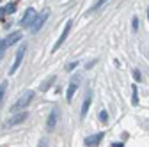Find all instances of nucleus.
Instances as JSON below:
<instances>
[{
	"instance_id": "nucleus-1",
	"label": "nucleus",
	"mask_w": 149,
	"mask_h": 147,
	"mask_svg": "<svg viewBox=\"0 0 149 147\" xmlns=\"http://www.w3.org/2000/svg\"><path fill=\"white\" fill-rule=\"evenodd\" d=\"M32 99H34V90H23V94H20V96H18V99L13 103L11 112H20V110L27 108Z\"/></svg>"
},
{
	"instance_id": "nucleus-2",
	"label": "nucleus",
	"mask_w": 149,
	"mask_h": 147,
	"mask_svg": "<svg viewBox=\"0 0 149 147\" xmlns=\"http://www.w3.org/2000/svg\"><path fill=\"white\" fill-rule=\"evenodd\" d=\"M48 16H50V11H48V9H45V11L39 12V14H36L34 20H32V23H30V32H32V34H37V32H39V30L43 28L45 21L48 20Z\"/></svg>"
},
{
	"instance_id": "nucleus-3",
	"label": "nucleus",
	"mask_w": 149,
	"mask_h": 147,
	"mask_svg": "<svg viewBox=\"0 0 149 147\" xmlns=\"http://www.w3.org/2000/svg\"><path fill=\"white\" fill-rule=\"evenodd\" d=\"M25 53H27V44H22V46H20V50L16 51L14 64H13V66H11V69H9V75H14V73L18 71V67L22 66V60H23V57H25Z\"/></svg>"
},
{
	"instance_id": "nucleus-4",
	"label": "nucleus",
	"mask_w": 149,
	"mask_h": 147,
	"mask_svg": "<svg viewBox=\"0 0 149 147\" xmlns=\"http://www.w3.org/2000/svg\"><path fill=\"white\" fill-rule=\"evenodd\" d=\"M69 30H71V20L69 21H66V27H64V30H62V34H61V37L57 39V43L53 44V48H52V51H57L62 44H64V41H66V37H68V34H69Z\"/></svg>"
},
{
	"instance_id": "nucleus-5",
	"label": "nucleus",
	"mask_w": 149,
	"mask_h": 147,
	"mask_svg": "<svg viewBox=\"0 0 149 147\" xmlns=\"http://www.w3.org/2000/svg\"><path fill=\"white\" fill-rule=\"evenodd\" d=\"M78 82H80V76H78V75L73 76V80H71V83H69V87H68V92H66V99H68V101L73 99L74 92H77V89H78Z\"/></svg>"
},
{
	"instance_id": "nucleus-6",
	"label": "nucleus",
	"mask_w": 149,
	"mask_h": 147,
	"mask_svg": "<svg viewBox=\"0 0 149 147\" xmlns=\"http://www.w3.org/2000/svg\"><path fill=\"white\" fill-rule=\"evenodd\" d=\"M27 115H29L27 112H23V110H20V114H14V115H13V117H11V119H9L7 122H6V124H7L9 128H11V126H18V124H22V122H23V121L27 119Z\"/></svg>"
},
{
	"instance_id": "nucleus-7",
	"label": "nucleus",
	"mask_w": 149,
	"mask_h": 147,
	"mask_svg": "<svg viewBox=\"0 0 149 147\" xmlns=\"http://www.w3.org/2000/svg\"><path fill=\"white\" fill-rule=\"evenodd\" d=\"M34 16H36V11H34L32 7H29V9L25 11L23 18L20 20V25H22V27H30V23H32V20H34Z\"/></svg>"
},
{
	"instance_id": "nucleus-8",
	"label": "nucleus",
	"mask_w": 149,
	"mask_h": 147,
	"mask_svg": "<svg viewBox=\"0 0 149 147\" xmlns=\"http://www.w3.org/2000/svg\"><path fill=\"white\" fill-rule=\"evenodd\" d=\"M101 138H103V133L100 131V133H96V135L87 137V138L84 140V144H85V145H89V147H92V145H98V144L101 142Z\"/></svg>"
},
{
	"instance_id": "nucleus-9",
	"label": "nucleus",
	"mask_w": 149,
	"mask_h": 147,
	"mask_svg": "<svg viewBox=\"0 0 149 147\" xmlns=\"http://www.w3.org/2000/svg\"><path fill=\"white\" fill-rule=\"evenodd\" d=\"M91 101H92V96H91V92L85 96V99H84V105H82V110H80V117H85L87 115V112H89V106H91Z\"/></svg>"
},
{
	"instance_id": "nucleus-10",
	"label": "nucleus",
	"mask_w": 149,
	"mask_h": 147,
	"mask_svg": "<svg viewBox=\"0 0 149 147\" xmlns=\"http://www.w3.org/2000/svg\"><path fill=\"white\" fill-rule=\"evenodd\" d=\"M22 37H23L22 32H13L11 35H7V37H6V41H7L9 46H13V44H16L18 41H22Z\"/></svg>"
},
{
	"instance_id": "nucleus-11",
	"label": "nucleus",
	"mask_w": 149,
	"mask_h": 147,
	"mask_svg": "<svg viewBox=\"0 0 149 147\" xmlns=\"http://www.w3.org/2000/svg\"><path fill=\"white\" fill-rule=\"evenodd\" d=\"M55 124H57V110H52L50 115H48V121H46V128L48 130H53Z\"/></svg>"
},
{
	"instance_id": "nucleus-12",
	"label": "nucleus",
	"mask_w": 149,
	"mask_h": 147,
	"mask_svg": "<svg viewBox=\"0 0 149 147\" xmlns=\"http://www.w3.org/2000/svg\"><path fill=\"white\" fill-rule=\"evenodd\" d=\"M53 82H55V76H48V78L41 83V90H43V92H46V90L50 89V85H52Z\"/></svg>"
},
{
	"instance_id": "nucleus-13",
	"label": "nucleus",
	"mask_w": 149,
	"mask_h": 147,
	"mask_svg": "<svg viewBox=\"0 0 149 147\" xmlns=\"http://www.w3.org/2000/svg\"><path fill=\"white\" fill-rule=\"evenodd\" d=\"M6 90H7V80H4L0 83V106L4 103V96H6Z\"/></svg>"
},
{
	"instance_id": "nucleus-14",
	"label": "nucleus",
	"mask_w": 149,
	"mask_h": 147,
	"mask_svg": "<svg viewBox=\"0 0 149 147\" xmlns=\"http://www.w3.org/2000/svg\"><path fill=\"white\" fill-rule=\"evenodd\" d=\"M107 2H108V0H98V2H96V4H94V6H92V7H91V9H89V14H91V12H94V11H98V9H100V7H101V6H105V4H107Z\"/></svg>"
},
{
	"instance_id": "nucleus-15",
	"label": "nucleus",
	"mask_w": 149,
	"mask_h": 147,
	"mask_svg": "<svg viewBox=\"0 0 149 147\" xmlns=\"http://www.w3.org/2000/svg\"><path fill=\"white\" fill-rule=\"evenodd\" d=\"M132 105L137 106L139 105V90H137V85H133V96H132Z\"/></svg>"
},
{
	"instance_id": "nucleus-16",
	"label": "nucleus",
	"mask_w": 149,
	"mask_h": 147,
	"mask_svg": "<svg viewBox=\"0 0 149 147\" xmlns=\"http://www.w3.org/2000/svg\"><path fill=\"white\" fill-rule=\"evenodd\" d=\"M9 48V44H7V41L6 39H0V59H2V55L6 53V50Z\"/></svg>"
},
{
	"instance_id": "nucleus-17",
	"label": "nucleus",
	"mask_w": 149,
	"mask_h": 147,
	"mask_svg": "<svg viewBox=\"0 0 149 147\" xmlns=\"http://www.w3.org/2000/svg\"><path fill=\"white\" fill-rule=\"evenodd\" d=\"M132 27H133V30L137 32V28H139V18H137V16H133V20H132Z\"/></svg>"
},
{
	"instance_id": "nucleus-18",
	"label": "nucleus",
	"mask_w": 149,
	"mask_h": 147,
	"mask_svg": "<svg viewBox=\"0 0 149 147\" xmlns=\"http://www.w3.org/2000/svg\"><path fill=\"white\" fill-rule=\"evenodd\" d=\"M133 78H135V82H140L142 75H140V71H139V69H135V71H133Z\"/></svg>"
},
{
	"instance_id": "nucleus-19",
	"label": "nucleus",
	"mask_w": 149,
	"mask_h": 147,
	"mask_svg": "<svg viewBox=\"0 0 149 147\" xmlns=\"http://www.w3.org/2000/svg\"><path fill=\"white\" fill-rule=\"evenodd\" d=\"M107 119H108V114H107L105 110H103V112L100 114V121H101V122H107Z\"/></svg>"
},
{
	"instance_id": "nucleus-20",
	"label": "nucleus",
	"mask_w": 149,
	"mask_h": 147,
	"mask_svg": "<svg viewBox=\"0 0 149 147\" xmlns=\"http://www.w3.org/2000/svg\"><path fill=\"white\" fill-rule=\"evenodd\" d=\"M14 11H16V6H14V4L6 6V12H14Z\"/></svg>"
},
{
	"instance_id": "nucleus-21",
	"label": "nucleus",
	"mask_w": 149,
	"mask_h": 147,
	"mask_svg": "<svg viewBox=\"0 0 149 147\" xmlns=\"http://www.w3.org/2000/svg\"><path fill=\"white\" fill-rule=\"evenodd\" d=\"M124 144H121V142H114V144H112V147H123Z\"/></svg>"
},
{
	"instance_id": "nucleus-22",
	"label": "nucleus",
	"mask_w": 149,
	"mask_h": 147,
	"mask_svg": "<svg viewBox=\"0 0 149 147\" xmlns=\"http://www.w3.org/2000/svg\"><path fill=\"white\" fill-rule=\"evenodd\" d=\"M4 14H6V9H0V20L4 18Z\"/></svg>"
},
{
	"instance_id": "nucleus-23",
	"label": "nucleus",
	"mask_w": 149,
	"mask_h": 147,
	"mask_svg": "<svg viewBox=\"0 0 149 147\" xmlns=\"http://www.w3.org/2000/svg\"><path fill=\"white\" fill-rule=\"evenodd\" d=\"M147 20H149V7H147Z\"/></svg>"
},
{
	"instance_id": "nucleus-24",
	"label": "nucleus",
	"mask_w": 149,
	"mask_h": 147,
	"mask_svg": "<svg viewBox=\"0 0 149 147\" xmlns=\"http://www.w3.org/2000/svg\"><path fill=\"white\" fill-rule=\"evenodd\" d=\"M0 2H2V0H0Z\"/></svg>"
}]
</instances>
